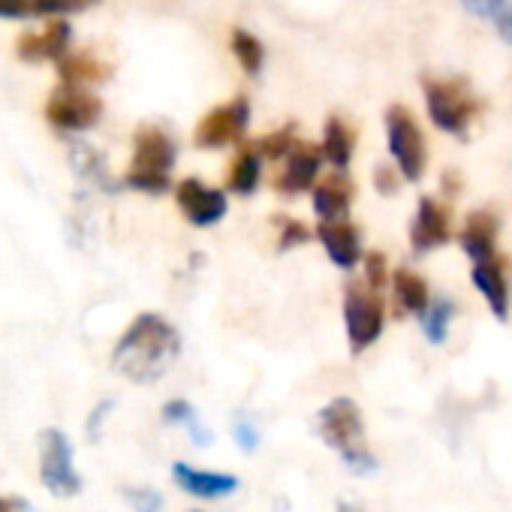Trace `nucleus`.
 <instances>
[{
	"mask_svg": "<svg viewBox=\"0 0 512 512\" xmlns=\"http://www.w3.org/2000/svg\"><path fill=\"white\" fill-rule=\"evenodd\" d=\"M175 202H178V211L184 214V220L196 229L217 226L229 211V196L217 187H208L199 178L178 181L175 184Z\"/></svg>",
	"mask_w": 512,
	"mask_h": 512,
	"instance_id": "10",
	"label": "nucleus"
},
{
	"mask_svg": "<svg viewBox=\"0 0 512 512\" xmlns=\"http://www.w3.org/2000/svg\"><path fill=\"white\" fill-rule=\"evenodd\" d=\"M232 443H235L244 455H250V452L260 449L263 431L256 428V422H253L247 413H235V416H232Z\"/></svg>",
	"mask_w": 512,
	"mask_h": 512,
	"instance_id": "27",
	"label": "nucleus"
},
{
	"mask_svg": "<svg viewBox=\"0 0 512 512\" xmlns=\"http://www.w3.org/2000/svg\"><path fill=\"white\" fill-rule=\"evenodd\" d=\"M250 124V103L244 97H235L223 106H214L193 130V142L202 151H220L244 136Z\"/></svg>",
	"mask_w": 512,
	"mask_h": 512,
	"instance_id": "8",
	"label": "nucleus"
},
{
	"mask_svg": "<svg viewBox=\"0 0 512 512\" xmlns=\"http://www.w3.org/2000/svg\"><path fill=\"white\" fill-rule=\"evenodd\" d=\"M392 296H395L398 308L404 314H410V317H422L428 311L431 299H434L431 290H428V284H425V278L416 275L407 266H398L392 272Z\"/></svg>",
	"mask_w": 512,
	"mask_h": 512,
	"instance_id": "20",
	"label": "nucleus"
},
{
	"mask_svg": "<svg viewBox=\"0 0 512 512\" xmlns=\"http://www.w3.org/2000/svg\"><path fill=\"white\" fill-rule=\"evenodd\" d=\"M425 106L437 130L449 136H467L473 118L479 115V100L464 79H425Z\"/></svg>",
	"mask_w": 512,
	"mask_h": 512,
	"instance_id": "4",
	"label": "nucleus"
},
{
	"mask_svg": "<svg viewBox=\"0 0 512 512\" xmlns=\"http://www.w3.org/2000/svg\"><path fill=\"white\" fill-rule=\"evenodd\" d=\"M172 482L184 494H190L196 500H223V497H232L241 488V479L235 473L202 470V467H193L187 461H175L172 464Z\"/></svg>",
	"mask_w": 512,
	"mask_h": 512,
	"instance_id": "14",
	"label": "nucleus"
},
{
	"mask_svg": "<svg viewBox=\"0 0 512 512\" xmlns=\"http://www.w3.org/2000/svg\"><path fill=\"white\" fill-rule=\"evenodd\" d=\"M115 410V401H103V404H97L94 407V413H91V419H88V434L97 440V434H100V425L106 422V416Z\"/></svg>",
	"mask_w": 512,
	"mask_h": 512,
	"instance_id": "35",
	"label": "nucleus"
},
{
	"mask_svg": "<svg viewBox=\"0 0 512 512\" xmlns=\"http://www.w3.org/2000/svg\"><path fill=\"white\" fill-rule=\"evenodd\" d=\"M386 145L395 160V169L404 181H422L428 169V142L416 118L404 106L386 109Z\"/></svg>",
	"mask_w": 512,
	"mask_h": 512,
	"instance_id": "6",
	"label": "nucleus"
},
{
	"mask_svg": "<svg viewBox=\"0 0 512 512\" xmlns=\"http://www.w3.org/2000/svg\"><path fill=\"white\" fill-rule=\"evenodd\" d=\"M181 356L178 329L160 314H139L112 350V368L130 383L151 386L169 374Z\"/></svg>",
	"mask_w": 512,
	"mask_h": 512,
	"instance_id": "1",
	"label": "nucleus"
},
{
	"mask_svg": "<svg viewBox=\"0 0 512 512\" xmlns=\"http://www.w3.org/2000/svg\"><path fill=\"white\" fill-rule=\"evenodd\" d=\"M365 284L374 290V293H386L392 275H389V260L380 253V250H368L365 253Z\"/></svg>",
	"mask_w": 512,
	"mask_h": 512,
	"instance_id": "30",
	"label": "nucleus"
},
{
	"mask_svg": "<svg viewBox=\"0 0 512 512\" xmlns=\"http://www.w3.org/2000/svg\"><path fill=\"white\" fill-rule=\"evenodd\" d=\"M317 437L335 449L344 461V467L353 476H371L380 470L377 455L365 443V419L362 407L350 395H335L326 401L317 413Z\"/></svg>",
	"mask_w": 512,
	"mask_h": 512,
	"instance_id": "2",
	"label": "nucleus"
},
{
	"mask_svg": "<svg viewBox=\"0 0 512 512\" xmlns=\"http://www.w3.org/2000/svg\"><path fill=\"white\" fill-rule=\"evenodd\" d=\"M109 64H103L100 58L79 52V55H67L58 61V76L64 79V85L70 88H85V85H97L109 79Z\"/></svg>",
	"mask_w": 512,
	"mask_h": 512,
	"instance_id": "22",
	"label": "nucleus"
},
{
	"mask_svg": "<svg viewBox=\"0 0 512 512\" xmlns=\"http://www.w3.org/2000/svg\"><path fill=\"white\" fill-rule=\"evenodd\" d=\"M100 115H103V100L85 88H70V85H61L49 97V106H46L49 124L58 130H70V133L91 130L100 121Z\"/></svg>",
	"mask_w": 512,
	"mask_h": 512,
	"instance_id": "9",
	"label": "nucleus"
},
{
	"mask_svg": "<svg viewBox=\"0 0 512 512\" xmlns=\"http://www.w3.org/2000/svg\"><path fill=\"white\" fill-rule=\"evenodd\" d=\"M97 0H31V13L40 16H64V13H79L94 7Z\"/></svg>",
	"mask_w": 512,
	"mask_h": 512,
	"instance_id": "32",
	"label": "nucleus"
},
{
	"mask_svg": "<svg viewBox=\"0 0 512 512\" xmlns=\"http://www.w3.org/2000/svg\"><path fill=\"white\" fill-rule=\"evenodd\" d=\"M172 166H175V142L160 127H139L133 136V160L124 175L130 190L160 196L172 187Z\"/></svg>",
	"mask_w": 512,
	"mask_h": 512,
	"instance_id": "3",
	"label": "nucleus"
},
{
	"mask_svg": "<svg viewBox=\"0 0 512 512\" xmlns=\"http://www.w3.org/2000/svg\"><path fill=\"white\" fill-rule=\"evenodd\" d=\"M344 329H347V344L353 356H362L371 350L386 329V302L383 293H374L365 281H353L344 290Z\"/></svg>",
	"mask_w": 512,
	"mask_h": 512,
	"instance_id": "5",
	"label": "nucleus"
},
{
	"mask_svg": "<svg viewBox=\"0 0 512 512\" xmlns=\"http://www.w3.org/2000/svg\"><path fill=\"white\" fill-rule=\"evenodd\" d=\"M470 281H473L476 293L485 299L494 320L506 323L509 308H512V293H509V278H506V260H503V256H494V260H488V263H476L470 269Z\"/></svg>",
	"mask_w": 512,
	"mask_h": 512,
	"instance_id": "15",
	"label": "nucleus"
},
{
	"mask_svg": "<svg viewBox=\"0 0 512 512\" xmlns=\"http://www.w3.org/2000/svg\"><path fill=\"white\" fill-rule=\"evenodd\" d=\"M497 232H500V220L494 211H470L461 232H458V247L464 250L467 260L476 263H488L497 256Z\"/></svg>",
	"mask_w": 512,
	"mask_h": 512,
	"instance_id": "16",
	"label": "nucleus"
},
{
	"mask_svg": "<svg viewBox=\"0 0 512 512\" xmlns=\"http://www.w3.org/2000/svg\"><path fill=\"white\" fill-rule=\"evenodd\" d=\"M31 13V0H0V19H25Z\"/></svg>",
	"mask_w": 512,
	"mask_h": 512,
	"instance_id": "34",
	"label": "nucleus"
},
{
	"mask_svg": "<svg viewBox=\"0 0 512 512\" xmlns=\"http://www.w3.org/2000/svg\"><path fill=\"white\" fill-rule=\"evenodd\" d=\"M121 494L133 512H163V506H166L163 494L151 485H127V488H121Z\"/></svg>",
	"mask_w": 512,
	"mask_h": 512,
	"instance_id": "29",
	"label": "nucleus"
},
{
	"mask_svg": "<svg viewBox=\"0 0 512 512\" xmlns=\"http://www.w3.org/2000/svg\"><path fill=\"white\" fill-rule=\"evenodd\" d=\"M278 250L281 253H287V250H293V247H302V244H308L311 238H314V229L311 226H305L302 220H296V217H278Z\"/></svg>",
	"mask_w": 512,
	"mask_h": 512,
	"instance_id": "28",
	"label": "nucleus"
},
{
	"mask_svg": "<svg viewBox=\"0 0 512 512\" xmlns=\"http://www.w3.org/2000/svg\"><path fill=\"white\" fill-rule=\"evenodd\" d=\"M335 512H365V509H362V506H356V503H350V500H338Z\"/></svg>",
	"mask_w": 512,
	"mask_h": 512,
	"instance_id": "36",
	"label": "nucleus"
},
{
	"mask_svg": "<svg viewBox=\"0 0 512 512\" xmlns=\"http://www.w3.org/2000/svg\"><path fill=\"white\" fill-rule=\"evenodd\" d=\"M407 238H410L413 253H431V250L446 247L452 238V211L440 199L422 196L410 217Z\"/></svg>",
	"mask_w": 512,
	"mask_h": 512,
	"instance_id": "11",
	"label": "nucleus"
},
{
	"mask_svg": "<svg viewBox=\"0 0 512 512\" xmlns=\"http://www.w3.org/2000/svg\"><path fill=\"white\" fill-rule=\"evenodd\" d=\"M353 181L344 172H332L326 178L317 181V187L311 190V205L314 214L320 217V223L326 220H347L350 217V205H353Z\"/></svg>",
	"mask_w": 512,
	"mask_h": 512,
	"instance_id": "17",
	"label": "nucleus"
},
{
	"mask_svg": "<svg viewBox=\"0 0 512 512\" xmlns=\"http://www.w3.org/2000/svg\"><path fill=\"white\" fill-rule=\"evenodd\" d=\"M296 142H299V139H296V127H281V130L263 136L260 142H253V145H256V151H260L263 160L278 163V160H284V157L296 148Z\"/></svg>",
	"mask_w": 512,
	"mask_h": 512,
	"instance_id": "26",
	"label": "nucleus"
},
{
	"mask_svg": "<svg viewBox=\"0 0 512 512\" xmlns=\"http://www.w3.org/2000/svg\"><path fill=\"white\" fill-rule=\"evenodd\" d=\"M263 184V157L256 151V145H241L238 154L229 163L226 187L235 196H253Z\"/></svg>",
	"mask_w": 512,
	"mask_h": 512,
	"instance_id": "18",
	"label": "nucleus"
},
{
	"mask_svg": "<svg viewBox=\"0 0 512 512\" xmlns=\"http://www.w3.org/2000/svg\"><path fill=\"white\" fill-rule=\"evenodd\" d=\"M67 46H70V25L67 22H52L46 28V34H25L19 40V58L25 61H43V58H52V61H61L67 58Z\"/></svg>",
	"mask_w": 512,
	"mask_h": 512,
	"instance_id": "19",
	"label": "nucleus"
},
{
	"mask_svg": "<svg viewBox=\"0 0 512 512\" xmlns=\"http://www.w3.org/2000/svg\"><path fill=\"white\" fill-rule=\"evenodd\" d=\"M374 187H377V193H383V196H395V193L401 190V172L392 169V166H386V163H380V166L374 169Z\"/></svg>",
	"mask_w": 512,
	"mask_h": 512,
	"instance_id": "33",
	"label": "nucleus"
},
{
	"mask_svg": "<svg viewBox=\"0 0 512 512\" xmlns=\"http://www.w3.org/2000/svg\"><path fill=\"white\" fill-rule=\"evenodd\" d=\"M0 512H19V503H16V500H7V497H0Z\"/></svg>",
	"mask_w": 512,
	"mask_h": 512,
	"instance_id": "37",
	"label": "nucleus"
},
{
	"mask_svg": "<svg viewBox=\"0 0 512 512\" xmlns=\"http://www.w3.org/2000/svg\"><path fill=\"white\" fill-rule=\"evenodd\" d=\"M160 419H163V425H172V428H190V425L199 419V413H196V407H193L190 401H184V398H172V401H166V404H163Z\"/></svg>",
	"mask_w": 512,
	"mask_h": 512,
	"instance_id": "31",
	"label": "nucleus"
},
{
	"mask_svg": "<svg viewBox=\"0 0 512 512\" xmlns=\"http://www.w3.org/2000/svg\"><path fill=\"white\" fill-rule=\"evenodd\" d=\"M323 148L314 142H296V148L281 160V169L275 175V190L281 196H299L317 187L320 169H323Z\"/></svg>",
	"mask_w": 512,
	"mask_h": 512,
	"instance_id": "12",
	"label": "nucleus"
},
{
	"mask_svg": "<svg viewBox=\"0 0 512 512\" xmlns=\"http://www.w3.org/2000/svg\"><path fill=\"white\" fill-rule=\"evenodd\" d=\"M232 55H235V61L241 64V70L244 73H250V76H256L263 70V58H266V52H263V43L256 40L253 34H247V31H232Z\"/></svg>",
	"mask_w": 512,
	"mask_h": 512,
	"instance_id": "25",
	"label": "nucleus"
},
{
	"mask_svg": "<svg viewBox=\"0 0 512 512\" xmlns=\"http://www.w3.org/2000/svg\"><path fill=\"white\" fill-rule=\"evenodd\" d=\"M43 443V461H40V476L43 485L55 497H76L82 491V476L73 461V443L61 428H46L40 434Z\"/></svg>",
	"mask_w": 512,
	"mask_h": 512,
	"instance_id": "7",
	"label": "nucleus"
},
{
	"mask_svg": "<svg viewBox=\"0 0 512 512\" xmlns=\"http://www.w3.org/2000/svg\"><path fill=\"white\" fill-rule=\"evenodd\" d=\"M320 148H323V157L335 166V172H344L350 166V160H353V151H356V133H353V127L344 118L332 115L326 121L323 145Z\"/></svg>",
	"mask_w": 512,
	"mask_h": 512,
	"instance_id": "21",
	"label": "nucleus"
},
{
	"mask_svg": "<svg viewBox=\"0 0 512 512\" xmlns=\"http://www.w3.org/2000/svg\"><path fill=\"white\" fill-rule=\"evenodd\" d=\"M314 235L320 238L329 263L341 272H353L362 260H365V247H362V232L359 226L347 217V220H326L317 223Z\"/></svg>",
	"mask_w": 512,
	"mask_h": 512,
	"instance_id": "13",
	"label": "nucleus"
},
{
	"mask_svg": "<svg viewBox=\"0 0 512 512\" xmlns=\"http://www.w3.org/2000/svg\"><path fill=\"white\" fill-rule=\"evenodd\" d=\"M455 323V299L452 296H434L428 311L419 317V326H422V335L428 338V344H446L449 338V329Z\"/></svg>",
	"mask_w": 512,
	"mask_h": 512,
	"instance_id": "23",
	"label": "nucleus"
},
{
	"mask_svg": "<svg viewBox=\"0 0 512 512\" xmlns=\"http://www.w3.org/2000/svg\"><path fill=\"white\" fill-rule=\"evenodd\" d=\"M461 4H464L473 16L491 22V25L497 28V34H500L506 43H512V4H509V0H461Z\"/></svg>",
	"mask_w": 512,
	"mask_h": 512,
	"instance_id": "24",
	"label": "nucleus"
}]
</instances>
